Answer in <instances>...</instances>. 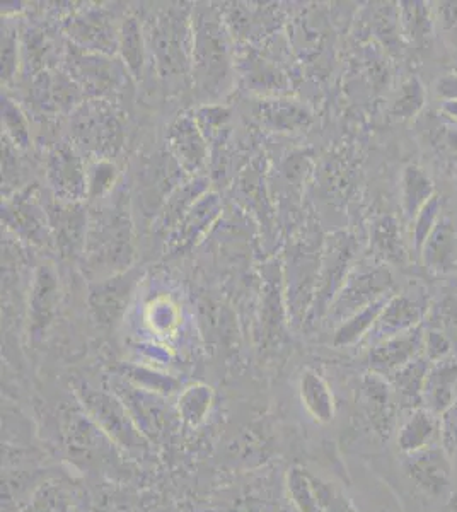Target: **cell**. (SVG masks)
<instances>
[{
	"instance_id": "obj_1",
	"label": "cell",
	"mask_w": 457,
	"mask_h": 512,
	"mask_svg": "<svg viewBox=\"0 0 457 512\" xmlns=\"http://www.w3.org/2000/svg\"><path fill=\"white\" fill-rule=\"evenodd\" d=\"M79 398L89 419L93 420L111 441L130 451L145 449L147 446L145 436L140 432L139 425L132 414L128 412L127 405L116 400L115 396L93 390L89 386H82V390H79Z\"/></svg>"
},
{
	"instance_id": "obj_2",
	"label": "cell",
	"mask_w": 457,
	"mask_h": 512,
	"mask_svg": "<svg viewBox=\"0 0 457 512\" xmlns=\"http://www.w3.org/2000/svg\"><path fill=\"white\" fill-rule=\"evenodd\" d=\"M403 468L415 492L422 494L425 499L430 502L451 499L456 472L446 449L432 446L417 453L405 454Z\"/></svg>"
},
{
	"instance_id": "obj_3",
	"label": "cell",
	"mask_w": 457,
	"mask_h": 512,
	"mask_svg": "<svg viewBox=\"0 0 457 512\" xmlns=\"http://www.w3.org/2000/svg\"><path fill=\"white\" fill-rule=\"evenodd\" d=\"M423 265L435 275L451 274L457 270V219L442 214L427 243L420 251Z\"/></svg>"
},
{
	"instance_id": "obj_4",
	"label": "cell",
	"mask_w": 457,
	"mask_h": 512,
	"mask_svg": "<svg viewBox=\"0 0 457 512\" xmlns=\"http://www.w3.org/2000/svg\"><path fill=\"white\" fill-rule=\"evenodd\" d=\"M425 344L422 332L415 328L410 332L384 338L371 350V367L379 376L382 374L396 373L401 367L415 361L417 354Z\"/></svg>"
},
{
	"instance_id": "obj_5",
	"label": "cell",
	"mask_w": 457,
	"mask_h": 512,
	"mask_svg": "<svg viewBox=\"0 0 457 512\" xmlns=\"http://www.w3.org/2000/svg\"><path fill=\"white\" fill-rule=\"evenodd\" d=\"M427 309H429L427 301L422 296L398 294V296L389 297L388 303L377 320V333H381L384 338H389L415 330L422 323Z\"/></svg>"
},
{
	"instance_id": "obj_6",
	"label": "cell",
	"mask_w": 457,
	"mask_h": 512,
	"mask_svg": "<svg viewBox=\"0 0 457 512\" xmlns=\"http://www.w3.org/2000/svg\"><path fill=\"white\" fill-rule=\"evenodd\" d=\"M393 286V277L386 268L377 267L374 270L360 272L348 282L347 289L343 291L338 301L340 311H353L359 313L360 309L371 306L382 297H386Z\"/></svg>"
},
{
	"instance_id": "obj_7",
	"label": "cell",
	"mask_w": 457,
	"mask_h": 512,
	"mask_svg": "<svg viewBox=\"0 0 457 512\" xmlns=\"http://www.w3.org/2000/svg\"><path fill=\"white\" fill-rule=\"evenodd\" d=\"M134 282L132 275H122L99 284L98 291L91 296V308L101 325H115L120 320Z\"/></svg>"
},
{
	"instance_id": "obj_8",
	"label": "cell",
	"mask_w": 457,
	"mask_h": 512,
	"mask_svg": "<svg viewBox=\"0 0 457 512\" xmlns=\"http://www.w3.org/2000/svg\"><path fill=\"white\" fill-rule=\"evenodd\" d=\"M440 439V420L430 410H415L398 432V446L405 454L435 446Z\"/></svg>"
},
{
	"instance_id": "obj_9",
	"label": "cell",
	"mask_w": 457,
	"mask_h": 512,
	"mask_svg": "<svg viewBox=\"0 0 457 512\" xmlns=\"http://www.w3.org/2000/svg\"><path fill=\"white\" fill-rule=\"evenodd\" d=\"M435 197L434 181L417 164L406 166L401 176V205L406 219L413 221L418 212Z\"/></svg>"
},
{
	"instance_id": "obj_10",
	"label": "cell",
	"mask_w": 457,
	"mask_h": 512,
	"mask_svg": "<svg viewBox=\"0 0 457 512\" xmlns=\"http://www.w3.org/2000/svg\"><path fill=\"white\" fill-rule=\"evenodd\" d=\"M299 393L309 415L319 424H330L335 419V400L328 384L311 369L302 373Z\"/></svg>"
},
{
	"instance_id": "obj_11",
	"label": "cell",
	"mask_w": 457,
	"mask_h": 512,
	"mask_svg": "<svg viewBox=\"0 0 457 512\" xmlns=\"http://www.w3.org/2000/svg\"><path fill=\"white\" fill-rule=\"evenodd\" d=\"M398 23L411 43H427L434 33L435 12L425 2H401Z\"/></svg>"
},
{
	"instance_id": "obj_12",
	"label": "cell",
	"mask_w": 457,
	"mask_h": 512,
	"mask_svg": "<svg viewBox=\"0 0 457 512\" xmlns=\"http://www.w3.org/2000/svg\"><path fill=\"white\" fill-rule=\"evenodd\" d=\"M457 386V364H447L444 362L442 366L435 367L432 373L427 374L423 391L427 395V400L432 407V414L446 412L451 407L456 395L454 390Z\"/></svg>"
},
{
	"instance_id": "obj_13",
	"label": "cell",
	"mask_w": 457,
	"mask_h": 512,
	"mask_svg": "<svg viewBox=\"0 0 457 512\" xmlns=\"http://www.w3.org/2000/svg\"><path fill=\"white\" fill-rule=\"evenodd\" d=\"M389 391L386 384L379 379V374L365 379L364 407L367 417L376 427L379 434H388L391 427V405H389Z\"/></svg>"
},
{
	"instance_id": "obj_14",
	"label": "cell",
	"mask_w": 457,
	"mask_h": 512,
	"mask_svg": "<svg viewBox=\"0 0 457 512\" xmlns=\"http://www.w3.org/2000/svg\"><path fill=\"white\" fill-rule=\"evenodd\" d=\"M389 297H382L376 303H372L367 308L360 309L359 313L352 315V318L343 323L335 335V345L338 347H345V345H352L364 337L365 333L374 328L379 316H381L382 309L388 303Z\"/></svg>"
},
{
	"instance_id": "obj_15",
	"label": "cell",
	"mask_w": 457,
	"mask_h": 512,
	"mask_svg": "<svg viewBox=\"0 0 457 512\" xmlns=\"http://www.w3.org/2000/svg\"><path fill=\"white\" fill-rule=\"evenodd\" d=\"M287 489H289L290 502L294 504L296 512H323L318 494L314 489L311 473L304 468L292 466L287 473Z\"/></svg>"
},
{
	"instance_id": "obj_16",
	"label": "cell",
	"mask_w": 457,
	"mask_h": 512,
	"mask_svg": "<svg viewBox=\"0 0 457 512\" xmlns=\"http://www.w3.org/2000/svg\"><path fill=\"white\" fill-rule=\"evenodd\" d=\"M374 243L384 260L401 263L405 260L406 251L401 238L400 226L393 217H382L374 227Z\"/></svg>"
},
{
	"instance_id": "obj_17",
	"label": "cell",
	"mask_w": 457,
	"mask_h": 512,
	"mask_svg": "<svg viewBox=\"0 0 457 512\" xmlns=\"http://www.w3.org/2000/svg\"><path fill=\"white\" fill-rule=\"evenodd\" d=\"M212 390L209 386H191L180 396V417L186 425L197 427L209 414Z\"/></svg>"
},
{
	"instance_id": "obj_18",
	"label": "cell",
	"mask_w": 457,
	"mask_h": 512,
	"mask_svg": "<svg viewBox=\"0 0 457 512\" xmlns=\"http://www.w3.org/2000/svg\"><path fill=\"white\" fill-rule=\"evenodd\" d=\"M425 88L418 77H410L405 84L401 86L400 94L394 101L393 115L401 120L417 117L425 105Z\"/></svg>"
},
{
	"instance_id": "obj_19",
	"label": "cell",
	"mask_w": 457,
	"mask_h": 512,
	"mask_svg": "<svg viewBox=\"0 0 457 512\" xmlns=\"http://www.w3.org/2000/svg\"><path fill=\"white\" fill-rule=\"evenodd\" d=\"M440 216H442V202H440L439 195H435L429 204L425 205L415 216V219L411 221V224H413V227H411V241H413V248H415L418 255H420L427 239L437 226Z\"/></svg>"
},
{
	"instance_id": "obj_20",
	"label": "cell",
	"mask_w": 457,
	"mask_h": 512,
	"mask_svg": "<svg viewBox=\"0 0 457 512\" xmlns=\"http://www.w3.org/2000/svg\"><path fill=\"white\" fill-rule=\"evenodd\" d=\"M311 480L323 512H357L345 492L340 487H336L335 483L326 482L323 478L314 477V475H311Z\"/></svg>"
},
{
	"instance_id": "obj_21",
	"label": "cell",
	"mask_w": 457,
	"mask_h": 512,
	"mask_svg": "<svg viewBox=\"0 0 457 512\" xmlns=\"http://www.w3.org/2000/svg\"><path fill=\"white\" fill-rule=\"evenodd\" d=\"M55 289L53 279L47 272H43L38 279V287H36L35 299H33V316H35L36 326H40L41 330L45 328L50 315L53 311V303H55V294L50 292Z\"/></svg>"
},
{
	"instance_id": "obj_22",
	"label": "cell",
	"mask_w": 457,
	"mask_h": 512,
	"mask_svg": "<svg viewBox=\"0 0 457 512\" xmlns=\"http://www.w3.org/2000/svg\"><path fill=\"white\" fill-rule=\"evenodd\" d=\"M440 439L451 458L457 477V398L444 412V419L440 422Z\"/></svg>"
},
{
	"instance_id": "obj_23",
	"label": "cell",
	"mask_w": 457,
	"mask_h": 512,
	"mask_svg": "<svg viewBox=\"0 0 457 512\" xmlns=\"http://www.w3.org/2000/svg\"><path fill=\"white\" fill-rule=\"evenodd\" d=\"M435 19L447 33L457 35V0L456 2H439L435 7Z\"/></svg>"
},
{
	"instance_id": "obj_24",
	"label": "cell",
	"mask_w": 457,
	"mask_h": 512,
	"mask_svg": "<svg viewBox=\"0 0 457 512\" xmlns=\"http://www.w3.org/2000/svg\"><path fill=\"white\" fill-rule=\"evenodd\" d=\"M425 347L429 352L430 359H444V355L451 349V344L442 333L430 332L429 335H425Z\"/></svg>"
},
{
	"instance_id": "obj_25",
	"label": "cell",
	"mask_w": 457,
	"mask_h": 512,
	"mask_svg": "<svg viewBox=\"0 0 457 512\" xmlns=\"http://www.w3.org/2000/svg\"><path fill=\"white\" fill-rule=\"evenodd\" d=\"M435 94L440 101H456L457 103V70L440 77L435 82Z\"/></svg>"
},
{
	"instance_id": "obj_26",
	"label": "cell",
	"mask_w": 457,
	"mask_h": 512,
	"mask_svg": "<svg viewBox=\"0 0 457 512\" xmlns=\"http://www.w3.org/2000/svg\"><path fill=\"white\" fill-rule=\"evenodd\" d=\"M123 38H125V48L139 45V41L134 43V40L139 38V35H137V26H135L134 23H130L128 26L125 24V35H123ZM125 57L130 60V65H132L135 70H137L139 65H142V57H140V52H137L135 48H130L128 52H125Z\"/></svg>"
},
{
	"instance_id": "obj_27",
	"label": "cell",
	"mask_w": 457,
	"mask_h": 512,
	"mask_svg": "<svg viewBox=\"0 0 457 512\" xmlns=\"http://www.w3.org/2000/svg\"><path fill=\"white\" fill-rule=\"evenodd\" d=\"M446 132H444V137H442V142H444V146L447 149H451L452 152H457V130L456 128H444Z\"/></svg>"
},
{
	"instance_id": "obj_28",
	"label": "cell",
	"mask_w": 457,
	"mask_h": 512,
	"mask_svg": "<svg viewBox=\"0 0 457 512\" xmlns=\"http://www.w3.org/2000/svg\"><path fill=\"white\" fill-rule=\"evenodd\" d=\"M440 113L457 122V103L456 101H440Z\"/></svg>"
},
{
	"instance_id": "obj_29",
	"label": "cell",
	"mask_w": 457,
	"mask_h": 512,
	"mask_svg": "<svg viewBox=\"0 0 457 512\" xmlns=\"http://www.w3.org/2000/svg\"><path fill=\"white\" fill-rule=\"evenodd\" d=\"M457 70V69H456Z\"/></svg>"
}]
</instances>
